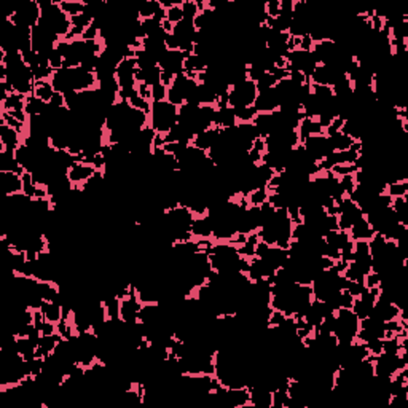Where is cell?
I'll use <instances>...</instances> for the list:
<instances>
[{"instance_id": "obj_26", "label": "cell", "mask_w": 408, "mask_h": 408, "mask_svg": "<svg viewBox=\"0 0 408 408\" xmlns=\"http://www.w3.org/2000/svg\"><path fill=\"white\" fill-rule=\"evenodd\" d=\"M285 319L287 318H285V314L282 311L273 310L270 316H268V326H270V327H279V326H282Z\"/></svg>"}, {"instance_id": "obj_23", "label": "cell", "mask_w": 408, "mask_h": 408, "mask_svg": "<svg viewBox=\"0 0 408 408\" xmlns=\"http://www.w3.org/2000/svg\"><path fill=\"white\" fill-rule=\"evenodd\" d=\"M180 5H174V7H171V8H168V10H166V20H168L169 23L177 24V23L183 21V12H182V7Z\"/></svg>"}, {"instance_id": "obj_21", "label": "cell", "mask_w": 408, "mask_h": 408, "mask_svg": "<svg viewBox=\"0 0 408 408\" xmlns=\"http://www.w3.org/2000/svg\"><path fill=\"white\" fill-rule=\"evenodd\" d=\"M21 179H23V193L26 194V196L34 198L35 190H37V185L34 183L32 174H31L29 171H26V172L21 175Z\"/></svg>"}, {"instance_id": "obj_18", "label": "cell", "mask_w": 408, "mask_h": 408, "mask_svg": "<svg viewBox=\"0 0 408 408\" xmlns=\"http://www.w3.org/2000/svg\"><path fill=\"white\" fill-rule=\"evenodd\" d=\"M233 110H235L238 123H252V120L257 115V110H255L254 106H250V107H236Z\"/></svg>"}, {"instance_id": "obj_11", "label": "cell", "mask_w": 408, "mask_h": 408, "mask_svg": "<svg viewBox=\"0 0 408 408\" xmlns=\"http://www.w3.org/2000/svg\"><path fill=\"white\" fill-rule=\"evenodd\" d=\"M40 311L43 313V316L46 321H50L53 324H58L62 321V306L56 301H45L40 306Z\"/></svg>"}, {"instance_id": "obj_29", "label": "cell", "mask_w": 408, "mask_h": 408, "mask_svg": "<svg viewBox=\"0 0 408 408\" xmlns=\"http://www.w3.org/2000/svg\"><path fill=\"white\" fill-rule=\"evenodd\" d=\"M364 289H365V285H364V282H356V281H351L349 282V287H348V292L354 296V298H359L360 296V293L364 292Z\"/></svg>"}, {"instance_id": "obj_25", "label": "cell", "mask_w": 408, "mask_h": 408, "mask_svg": "<svg viewBox=\"0 0 408 408\" xmlns=\"http://www.w3.org/2000/svg\"><path fill=\"white\" fill-rule=\"evenodd\" d=\"M48 61H50V67L53 70H59L64 67V58L61 56V53L54 48L50 54H48Z\"/></svg>"}, {"instance_id": "obj_30", "label": "cell", "mask_w": 408, "mask_h": 408, "mask_svg": "<svg viewBox=\"0 0 408 408\" xmlns=\"http://www.w3.org/2000/svg\"><path fill=\"white\" fill-rule=\"evenodd\" d=\"M48 106L51 109H61V107H66V97L61 92H54V96L51 97V100L48 102Z\"/></svg>"}, {"instance_id": "obj_24", "label": "cell", "mask_w": 408, "mask_h": 408, "mask_svg": "<svg viewBox=\"0 0 408 408\" xmlns=\"http://www.w3.org/2000/svg\"><path fill=\"white\" fill-rule=\"evenodd\" d=\"M276 78L271 75V73H265V75L257 81V89H258V92L260 91H266V89H271V88H274L276 86Z\"/></svg>"}, {"instance_id": "obj_9", "label": "cell", "mask_w": 408, "mask_h": 408, "mask_svg": "<svg viewBox=\"0 0 408 408\" xmlns=\"http://www.w3.org/2000/svg\"><path fill=\"white\" fill-rule=\"evenodd\" d=\"M0 172H15L18 175H23L26 169L16 161L13 152H0Z\"/></svg>"}, {"instance_id": "obj_32", "label": "cell", "mask_w": 408, "mask_h": 408, "mask_svg": "<svg viewBox=\"0 0 408 408\" xmlns=\"http://www.w3.org/2000/svg\"><path fill=\"white\" fill-rule=\"evenodd\" d=\"M53 333H56V324L45 321L43 327H42V335H53Z\"/></svg>"}, {"instance_id": "obj_15", "label": "cell", "mask_w": 408, "mask_h": 408, "mask_svg": "<svg viewBox=\"0 0 408 408\" xmlns=\"http://www.w3.org/2000/svg\"><path fill=\"white\" fill-rule=\"evenodd\" d=\"M59 7L69 18H72V16L85 13L86 2H78V0H64V2H59Z\"/></svg>"}, {"instance_id": "obj_5", "label": "cell", "mask_w": 408, "mask_h": 408, "mask_svg": "<svg viewBox=\"0 0 408 408\" xmlns=\"http://www.w3.org/2000/svg\"><path fill=\"white\" fill-rule=\"evenodd\" d=\"M21 133H18L16 129L7 126V125H0V152H13L18 147L23 144L21 141Z\"/></svg>"}, {"instance_id": "obj_28", "label": "cell", "mask_w": 408, "mask_h": 408, "mask_svg": "<svg viewBox=\"0 0 408 408\" xmlns=\"http://www.w3.org/2000/svg\"><path fill=\"white\" fill-rule=\"evenodd\" d=\"M265 8H266L268 16L277 18L281 13V2L279 0H268V2H265Z\"/></svg>"}, {"instance_id": "obj_22", "label": "cell", "mask_w": 408, "mask_h": 408, "mask_svg": "<svg viewBox=\"0 0 408 408\" xmlns=\"http://www.w3.org/2000/svg\"><path fill=\"white\" fill-rule=\"evenodd\" d=\"M351 310H352V313H354L359 319H365L368 314L372 313L373 308H370V306L365 304L360 298H354V303H352V308Z\"/></svg>"}, {"instance_id": "obj_6", "label": "cell", "mask_w": 408, "mask_h": 408, "mask_svg": "<svg viewBox=\"0 0 408 408\" xmlns=\"http://www.w3.org/2000/svg\"><path fill=\"white\" fill-rule=\"evenodd\" d=\"M349 238L352 241H370L372 236L375 235V230L372 228V225L368 224V220L364 217L360 219L359 222H356L354 225L351 227V230L348 231Z\"/></svg>"}, {"instance_id": "obj_13", "label": "cell", "mask_w": 408, "mask_h": 408, "mask_svg": "<svg viewBox=\"0 0 408 408\" xmlns=\"http://www.w3.org/2000/svg\"><path fill=\"white\" fill-rule=\"evenodd\" d=\"M54 88L53 85L50 83V80H40V81H34V94L42 99L43 102H48L51 100V97L54 96Z\"/></svg>"}, {"instance_id": "obj_3", "label": "cell", "mask_w": 408, "mask_h": 408, "mask_svg": "<svg viewBox=\"0 0 408 408\" xmlns=\"http://www.w3.org/2000/svg\"><path fill=\"white\" fill-rule=\"evenodd\" d=\"M183 61L185 56L180 50H166V53L158 61V66L161 70L171 72L172 75H179L183 72Z\"/></svg>"}, {"instance_id": "obj_7", "label": "cell", "mask_w": 408, "mask_h": 408, "mask_svg": "<svg viewBox=\"0 0 408 408\" xmlns=\"http://www.w3.org/2000/svg\"><path fill=\"white\" fill-rule=\"evenodd\" d=\"M94 172H96V169L92 168V166L77 163V164H73L72 168L69 169L67 177H69V180H70L73 185H80V183H83V182H86Z\"/></svg>"}, {"instance_id": "obj_19", "label": "cell", "mask_w": 408, "mask_h": 408, "mask_svg": "<svg viewBox=\"0 0 408 408\" xmlns=\"http://www.w3.org/2000/svg\"><path fill=\"white\" fill-rule=\"evenodd\" d=\"M386 193H387L391 198L405 196V194L408 193V180L394 182V183H387V185H386Z\"/></svg>"}, {"instance_id": "obj_27", "label": "cell", "mask_w": 408, "mask_h": 408, "mask_svg": "<svg viewBox=\"0 0 408 408\" xmlns=\"http://www.w3.org/2000/svg\"><path fill=\"white\" fill-rule=\"evenodd\" d=\"M166 94H168V88H166L164 85H161V83L152 86V102L166 100Z\"/></svg>"}, {"instance_id": "obj_14", "label": "cell", "mask_w": 408, "mask_h": 408, "mask_svg": "<svg viewBox=\"0 0 408 408\" xmlns=\"http://www.w3.org/2000/svg\"><path fill=\"white\" fill-rule=\"evenodd\" d=\"M161 10V2L160 0H148L137 7V15L141 20H150L156 13Z\"/></svg>"}, {"instance_id": "obj_16", "label": "cell", "mask_w": 408, "mask_h": 408, "mask_svg": "<svg viewBox=\"0 0 408 408\" xmlns=\"http://www.w3.org/2000/svg\"><path fill=\"white\" fill-rule=\"evenodd\" d=\"M26 106V96L18 94V92H13V94L8 96L5 100H2V110H24Z\"/></svg>"}, {"instance_id": "obj_33", "label": "cell", "mask_w": 408, "mask_h": 408, "mask_svg": "<svg viewBox=\"0 0 408 408\" xmlns=\"http://www.w3.org/2000/svg\"><path fill=\"white\" fill-rule=\"evenodd\" d=\"M172 80H174V75L171 72L161 70V85H164L166 88H169L172 85Z\"/></svg>"}, {"instance_id": "obj_1", "label": "cell", "mask_w": 408, "mask_h": 408, "mask_svg": "<svg viewBox=\"0 0 408 408\" xmlns=\"http://www.w3.org/2000/svg\"><path fill=\"white\" fill-rule=\"evenodd\" d=\"M150 125L156 133L168 134L171 128L179 122V107L172 106L168 100L152 102L150 109Z\"/></svg>"}, {"instance_id": "obj_17", "label": "cell", "mask_w": 408, "mask_h": 408, "mask_svg": "<svg viewBox=\"0 0 408 408\" xmlns=\"http://www.w3.org/2000/svg\"><path fill=\"white\" fill-rule=\"evenodd\" d=\"M246 199L250 206H262V204L268 202V188L263 187V188H257L254 191H250L246 196Z\"/></svg>"}, {"instance_id": "obj_10", "label": "cell", "mask_w": 408, "mask_h": 408, "mask_svg": "<svg viewBox=\"0 0 408 408\" xmlns=\"http://www.w3.org/2000/svg\"><path fill=\"white\" fill-rule=\"evenodd\" d=\"M190 231L194 238H206V239L212 238V227H211V222L206 216H201V217L194 216Z\"/></svg>"}, {"instance_id": "obj_2", "label": "cell", "mask_w": 408, "mask_h": 408, "mask_svg": "<svg viewBox=\"0 0 408 408\" xmlns=\"http://www.w3.org/2000/svg\"><path fill=\"white\" fill-rule=\"evenodd\" d=\"M258 96L257 83L250 81L249 78L233 85L228 91V102L231 109L236 107H250Z\"/></svg>"}, {"instance_id": "obj_20", "label": "cell", "mask_w": 408, "mask_h": 408, "mask_svg": "<svg viewBox=\"0 0 408 408\" xmlns=\"http://www.w3.org/2000/svg\"><path fill=\"white\" fill-rule=\"evenodd\" d=\"M182 12H183V20H187V21H193L194 18H196V15L199 13L198 12V5L194 0H183L182 2Z\"/></svg>"}, {"instance_id": "obj_31", "label": "cell", "mask_w": 408, "mask_h": 408, "mask_svg": "<svg viewBox=\"0 0 408 408\" xmlns=\"http://www.w3.org/2000/svg\"><path fill=\"white\" fill-rule=\"evenodd\" d=\"M164 45H166V48H168V50H179V40L175 39L172 34H166Z\"/></svg>"}, {"instance_id": "obj_12", "label": "cell", "mask_w": 408, "mask_h": 408, "mask_svg": "<svg viewBox=\"0 0 408 408\" xmlns=\"http://www.w3.org/2000/svg\"><path fill=\"white\" fill-rule=\"evenodd\" d=\"M46 109V102L37 97L34 92L26 97V106H24V112L27 117H35V115H43Z\"/></svg>"}, {"instance_id": "obj_4", "label": "cell", "mask_w": 408, "mask_h": 408, "mask_svg": "<svg viewBox=\"0 0 408 408\" xmlns=\"http://www.w3.org/2000/svg\"><path fill=\"white\" fill-rule=\"evenodd\" d=\"M254 107L257 110V114H271L279 109V97H277L274 88L258 92V96L254 102Z\"/></svg>"}, {"instance_id": "obj_8", "label": "cell", "mask_w": 408, "mask_h": 408, "mask_svg": "<svg viewBox=\"0 0 408 408\" xmlns=\"http://www.w3.org/2000/svg\"><path fill=\"white\" fill-rule=\"evenodd\" d=\"M0 177H2V188L5 194H16V193H23V179L21 175H18L15 172H0Z\"/></svg>"}]
</instances>
